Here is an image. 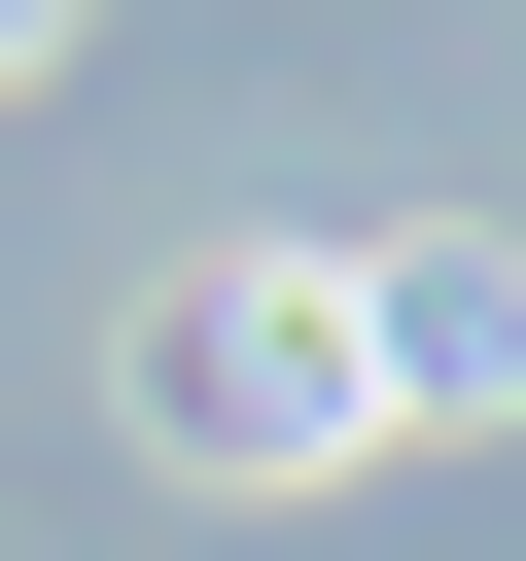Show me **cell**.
<instances>
[{"label": "cell", "mask_w": 526, "mask_h": 561, "mask_svg": "<svg viewBox=\"0 0 526 561\" xmlns=\"http://www.w3.org/2000/svg\"><path fill=\"white\" fill-rule=\"evenodd\" d=\"M140 421H175L210 491H351V456H386V245H210V280L140 316Z\"/></svg>", "instance_id": "cell-1"}, {"label": "cell", "mask_w": 526, "mask_h": 561, "mask_svg": "<svg viewBox=\"0 0 526 561\" xmlns=\"http://www.w3.org/2000/svg\"><path fill=\"white\" fill-rule=\"evenodd\" d=\"M386 421H526V245H386Z\"/></svg>", "instance_id": "cell-2"}, {"label": "cell", "mask_w": 526, "mask_h": 561, "mask_svg": "<svg viewBox=\"0 0 526 561\" xmlns=\"http://www.w3.org/2000/svg\"><path fill=\"white\" fill-rule=\"evenodd\" d=\"M35 35H70V0H0V70H35Z\"/></svg>", "instance_id": "cell-3"}]
</instances>
